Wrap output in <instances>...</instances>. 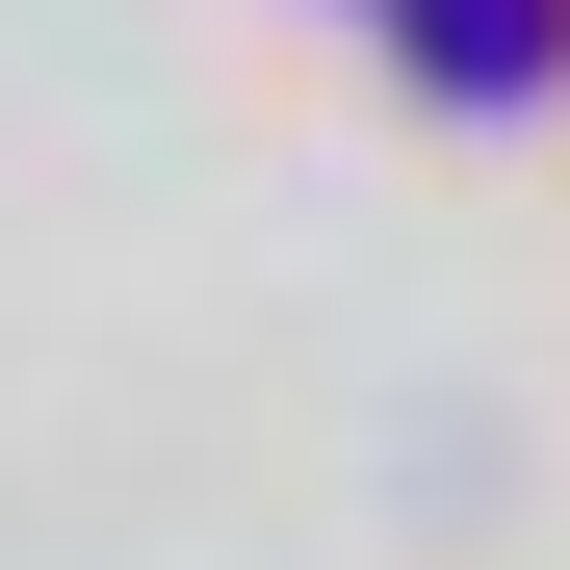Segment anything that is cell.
Instances as JSON below:
<instances>
[{
    "mask_svg": "<svg viewBox=\"0 0 570 570\" xmlns=\"http://www.w3.org/2000/svg\"><path fill=\"white\" fill-rule=\"evenodd\" d=\"M415 52L441 78H544V0H415Z\"/></svg>",
    "mask_w": 570,
    "mask_h": 570,
    "instance_id": "6da1fadb",
    "label": "cell"
}]
</instances>
